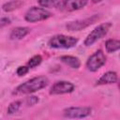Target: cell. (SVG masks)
Here are the masks:
<instances>
[{"mask_svg": "<svg viewBox=\"0 0 120 120\" xmlns=\"http://www.w3.org/2000/svg\"><path fill=\"white\" fill-rule=\"evenodd\" d=\"M93 3H99V2H101V1H103V0H91Z\"/></svg>", "mask_w": 120, "mask_h": 120, "instance_id": "cell-21", "label": "cell"}, {"mask_svg": "<svg viewBox=\"0 0 120 120\" xmlns=\"http://www.w3.org/2000/svg\"><path fill=\"white\" fill-rule=\"evenodd\" d=\"M48 84H49V79L47 77L38 76L32 78L26 81L25 82L20 84L19 86L16 87L13 93L15 95H28L45 88Z\"/></svg>", "mask_w": 120, "mask_h": 120, "instance_id": "cell-1", "label": "cell"}, {"mask_svg": "<svg viewBox=\"0 0 120 120\" xmlns=\"http://www.w3.org/2000/svg\"><path fill=\"white\" fill-rule=\"evenodd\" d=\"M88 3V0H63V8L68 11H75L83 8Z\"/></svg>", "mask_w": 120, "mask_h": 120, "instance_id": "cell-9", "label": "cell"}, {"mask_svg": "<svg viewBox=\"0 0 120 120\" xmlns=\"http://www.w3.org/2000/svg\"><path fill=\"white\" fill-rule=\"evenodd\" d=\"M60 60L66 64L68 67L71 68H79L80 66H81V62H80V59L78 57H75V56H71V55H63L60 57Z\"/></svg>", "mask_w": 120, "mask_h": 120, "instance_id": "cell-12", "label": "cell"}, {"mask_svg": "<svg viewBox=\"0 0 120 120\" xmlns=\"http://www.w3.org/2000/svg\"><path fill=\"white\" fill-rule=\"evenodd\" d=\"M106 55L104 54V52L101 50L97 51L96 52H94L92 55L89 56V58L87 59L86 62V67L88 68V70L95 72L97 70H98L102 66L105 65L106 63Z\"/></svg>", "mask_w": 120, "mask_h": 120, "instance_id": "cell-5", "label": "cell"}, {"mask_svg": "<svg viewBox=\"0 0 120 120\" xmlns=\"http://www.w3.org/2000/svg\"><path fill=\"white\" fill-rule=\"evenodd\" d=\"M75 85L68 81H58L52 84L50 89V95H62L73 92Z\"/></svg>", "mask_w": 120, "mask_h": 120, "instance_id": "cell-8", "label": "cell"}, {"mask_svg": "<svg viewBox=\"0 0 120 120\" xmlns=\"http://www.w3.org/2000/svg\"><path fill=\"white\" fill-rule=\"evenodd\" d=\"M118 76L115 71H107L97 81L96 85H103V84H112L117 82Z\"/></svg>", "mask_w": 120, "mask_h": 120, "instance_id": "cell-10", "label": "cell"}, {"mask_svg": "<svg viewBox=\"0 0 120 120\" xmlns=\"http://www.w3.org/2000/svg\"><path fill=\"white\" fill-rule=\"evenodd\" d=\"M30 32V29L28 27H24V26H19V27H15L10 31L9 34V38L12 40H18V39H22L28 33Z\"/></svg>", "mask_w": 120, "mask_h": 120, "instance_id": "cell-11", "label": "cell"}, {"mask_svg": "<svg viewBox=\"0 0 120 120\" xmlns=\"http://www.w3.org/2000/svg\"><path fill=\"white\" fill-rule=\"evenodd\" d=\"M112 27V23L111 22H104L101 23L99 25H98L97 27H95L90 34L86 37V38L84 39V45L85 46H91L94 43H96L98 40H99L100 38H102L104 36L107 35V33L109 32L110 28Z\"/></svg>", "mask_w": 120, "mask_h": 120, "instance_id": "cell-3", "label": "cell"}, {"mask_svg": "<svg viewBox=\"0 0 120 120\" xmlns=\"http://www.w3.org/2000/svg\"><path fill=\"white\" fill-rule=\"evenodd\" d=\"M105 48L108 52H114L120 49V41L118 39L111 38L105 42Z\"/></svg>", "mask_w": 120, "mask_h": 120, "instance_id": "cell-15", "label": "cell"}, {"mask_svg": "<svg viewBox=\"0 0 120 120\" xmlns=\"http://www.w3.org/2000/svg\"><path fill=\"white\" fill-rule=\"evenodd\" d=\"M29 71V67L27 66H21V67H19L18 68H17V70H16V73H17V75L18 76H23V75H25L27 72Z\"/></svg>", "mask_w": 120, "mask_h": 120, "instance_id": "cell-18", "label": "cell"}, {"mask_svg": "<svg viewBox=\"0 0 120 120\" xmlns=\"http://www.w3.org/2000/svg\"><path fill=\"white\" fill-rule=\"evenodd\" d=\"M91 112L90 107H68L63 111V114L68 118H84L90 115Z\"/></svg>", "mask_w": 120, "mask_h": 120, "instance_id": "cell-7", "label": "cell"}, {"mask_svg": "<svg viewBox=\"0 0 120 120\" xmlns=\"http://www.w3.org/2000/svg\"><path fill=\"white\" fill-rule=\"evenodd\" d=\"M22 5H23V2L21 0H11V1L5 3L2 6V9L6 12H10V11H13L15 9L20 8Z\"/></svg>", "mask_w": 120, "mask_h": 120, "instance_id": "cell-14", "label": "cell"}, {"mask_svg": "<svg viewBox=\"0 0 120 120\" xmlns=\"http://www.w3.org/2000/svg\"><path fill=\"white\" fill-rule=\"evenodd\" d=\"M51 16H52V13L49 10L43 8L32 7L26 11L24 15V19L28 22H38L45 21Z\"/></svg>", "mask_w": 120, "mask_h": 120, "instance_id": "cell-4", "label": "cell"}, {"mask_svg": "<svg viewBox=\"0 0 120 120\" xmlns=\"http://www.w3.org/2000/svg\"><path fill=\"white\" fill-rule=\"evenodd\" d=\"M9 23H10V21L8 18H3V19L0 20V27H3V26H5L7 24H9Z\"/></svg>", "mask_w": 120, "mask_h": 120, "instance_id": "cell-20", "label": "cell"}, {"mask_svg": "<svg viewBox=\"0 0 120 120\" xmlns=\"http://www.w3.org/2000/svg\"><path fill=\"white\" fill-rule=\"evenodd\" d=\"M38 3L42 8H63L61 0H38Z\"/></svg>", "mask_w": 120, "mask_h": 120, "instance_id": "cell-13", "label": "cell"}, {"mask_svg": "<svg viewBox=\"0 0 120 120\" xmlns=\"http://www.w3.org/2000/svg\"><path fill=\"white\" fill-rule=\"evenodd\" d=\"M26 102H27V105L29 106H33L35 104H37L38 102V97H35V96H30L26 98Z\"/></svg>", "mask_w": 120, "mask_h": 120, "instance_id": "cell-19", "label": "cell"}, {"mask_svg": "<svg viewBox=\"0 0 120 120\" xmlns=\"http://www.w3.org/2000/svg\"><path fill=\"white\" fill-rule=\"evenodd\" d=\"M78 42V39L74 37L66 35H55L50 38L48 45L53 49H69L74 47Z\"/></svg>", "mask_w": 120, "mask_h": 120, "instance_id": "cell-2", "label": "cell"}, {"mask_svg": "<svg viewBox=\"0 0 120 120\" xmlns=\"http://www.w3.org/2000/svg\"><path fill=\"white\" fill-rule=\"evenodd\" d=\"M21 106H22V101L21 100H15V101L11 102L8 107V114H13V113L17 112L20 110Z\"/></svg>", "mask_w": 120, "mask_h": 120, "instance_id": "cell-16", "label": "cell"}, {"mask_svg": "<svg viewBox=\"0 0 120 120\" xmlns=\"http://www.w3.org/2000/svg\"><path fill=\"white\" fill-rule=\"evenodd\" d=\"M42 62V57L41 55L39 54H37V55H34L33 57H31L27 63V66L29 67V68H36L38 67V65H40V63Z\"/></svg>", "mask_w": 120, "mask_h": 120, "instance_id": "cell-17", "label": "cell"}, {"mask_svg": "<svg viewBox=\"0 0 120 120\" xmlns=\"http://www.w3.org/2000/svg\"><path fill=\"white\" fill-rule=\"evenodd\" d=\"M98 19H99V16L98 14H95V15H92L91 17L83 19V20H76L73 22H69L66 24V28L68 31H80V30H82V29L90 26L91 24L96 22Z\"/></svg>", "mask_w": 120, "mask_h": 120, "instance_id": "cell-6", "label": "cell"}]
</instances>
